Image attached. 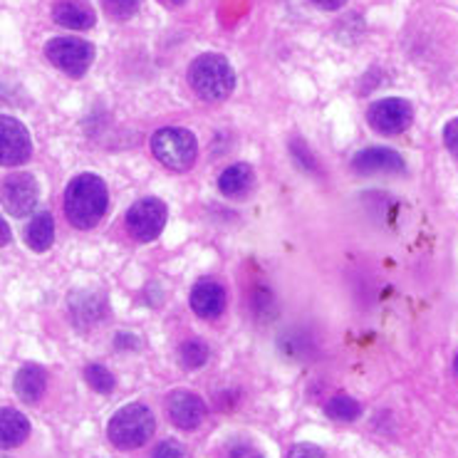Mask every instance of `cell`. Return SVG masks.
Returning <instances> with one entry per match:
<instances>
[{
	"label": "cell",
	"mask_w": 458,
	"mask_h": 458,
	"mask_svg": "<svg viewBox=\"0 0 458 458\" xmlns=\"http://www.w3.org/2000/svg\"><path fill=\"white\" fill-rule=\"evenodd\" d=\"M25 241L30 245L35 253H45L55 241V221L53 214L47 208H38L35 216L30 218V224L25 228Z\"/></svg>",
	"instance_id": "15"
},
{
	"label": "cell",
	"mask_w": 458,
	"mask_h": 458,
	"mask_svg": "<svg viewBox=\"0 0 458 458\" xmlns=\"http://www.w3.org/2000/svg\"><path fill=\"white\" fill-rule=\"evenodd\" d=\"M352 166L360 171V174H374V171H389V174H396V171H404V159H402L394 149H386V147H369V149L357 151Z\"/></svg>",
	"instance_id": "12"
},
{
	"label": "cell",
	"mask_w": 458,
	"mask_h": 458,
	"mask_svg": "<svg viewBox=\"0 0 458 458\" xmlns=\"http://www.w3.org/2000/svg\"><path fill=\"white\" fill-rule=\"evenodd\" d=\"M85 382L95 389L97 394H109L114 389V384H117L112 372H109L107 367H102V364H87Z\"/></svg>",
	"instance_id": "20"
},
{
	"label": "cell",
	"mask_w": 458,
	"mask_h": 458,
	"mask_svg": "<svg viewBox=\"0 0 458 458\" xmlns=\"http://www.w3.org/2000/svg\"><path fill=\"white\" fill-rule=\"evenodd\" d=\"M310 3H315L318 8H325V11H340L347 0H310Z\"/></svg>",
	"instance_id": "25"
},
{
	"label": "cell",
	"mask_w": 458,
	"mask_h": 458,
	"mask_svg": "<svg viewBox=\"0 0 458 458\" xmlns=\"http://www.w3.org/2000/svg\"><path fill=\"white\" fill-rule=\"evenodd\" d=\"M189 82L193 92L206 102H224L235 87V72L224 55L206 53L189 67Z\"/></svg>",
	"instance_id": "2"
},
{
	"label": "cell",
	"mask_w": 458,
	"mask_h": 458,
	"mask_svg": "<svg viewBox=\"0 0 458 458\" xmlns=\"http://www.w3.org/2000/svg\"><path fill=\"white\" fill-rule=\"evenodd\" d=\"M159 3H164V5H171V8H176V5H183L186 0H159Z\"/></svg>",
	"instance_id": "28"
},
{
	"label": "cell",
	"mask_w": 458,
	"mask_h": 458,
	"mask_svg": "<svg viewBox=\"0 0 458 458\" xmlns=\"http://www.w3.org/2000/svg\"><path fill=\"white\" fill-rule=\"evenodd\" d=\"M288 458H327V456H325V451H322V448L312 446V444H298V446L290 448Z\"/></svg>",
	"instance_id": "24"
},
{
	"label": "cell",
	"mask_w": 458,
	"mask_h": 458,
	"mask_svg": "<svg viewBox=\"0 0 458 458\" xmlns=\"http://www.w3.org/2000/svg\"><path fill=\"white\" fill-rule=\"evenodd\" d=\"M444 144H446V149L458 159V117L451 119L446 127H444Z\"/></svg>",
	"instance_id": "23"
},
{
	"label": "cell",
	"mask_w": 458,
	"mask_h": 458,
	"mask_svg": "<svg viewBox=\"0 0 458 458\" xmlns=\"http://www.w3.org/2000/svg\"><path fill=\"white\" fill-rule=\"evenodd\" d=\"M107 183L97 174H80L64 189V214L80 231L95 228L107 211Z\"/></svg>",
	"instance_id": "1"
},
{
	"label": "cell",
	"mask_w": 458,
	"mask_h": 458,
	"mask_svg": "<svg viewBox=\"0 0 458 458\" xmlns=\"http://www.w3.org/2000/svg\"><path fill=\"white\" fill-rule=\"evenodd\" d=\"M0 228H3V245L11 241V228H8V224H5V218H3V224H0Z\"/></svg>",
	"instance_id": "27"
},
{
	"label": "cell",
	"mask_w": 458,
	"mask_h": 458,
	"mask_svg": "<svg viewBox=\"0 0 458 458\" xmlns=\"http://www.w3.org/2000/svg\"><path fill=\"white\" fill-rule=\"evenodd\" d=\"M179 362L186 369H201L203 364L208 362V347L199 340L183 342L182 347H179Z\"/></svg>",
	"instance_id": "19"
},
{
	"label": "cell",
	"mask_w": 458,
	"mask_h": 458,
	"mask_svg": "<svg viewBox=\"0 0 458 458\" xmlns=\"http://www.w3.org/2000/svg\"><path fill=\"white\" fill-rule=\"evenodd\" d=\"M154 414L147 404H127L119 409L117 414L109 419L107 437L114 446L131 451V448L144 446L154 434Z\"/></svg>",
	"instance_id": "3"
},
{
	"label": "cell",
	"mask_w": 458,
	"mask_h": 458,
	"mask_svg": "<svg viewBox=\"0 0 458 458\" xmlns=\"http://www.w3.org/2000/svg\"><path fill=\"white\" fill-rule=\"evenodd\" d=\"M191 310L203 318V320H214L225 310V290L221 283H216L211 277L199 280L191 290Z\"/></svg>",
	"instance_id": "11"
},
{
	"label": "cell",
	"mask_w": 458,
	"mask_h": 458,
	"mask_svg": "<svg viewBox=\"0 0 458 458\" xmlns=\"http://www.w3.org/2000/svg\"><path fill=\"white\" fill-rule=\"evenodd\" d=\"M28 437H30V421L21 411L5 406L0 411V438H3V448L21 446Z\"/></svg>",
	"instance_id": "16"
},
{
	"label": "cell",
	"mask_w": 458,
	"mask_h": 458,
	"mask_svg": "<svg viewBox=\"0 0 458 458\" xmlns=\"http://www.w3.org/2000/svg\"><path fill=\"white\" fill-rule=\"evenodd\" d=\"M53 18L67 30H87L95 25V13L80 0H60L53 8Z\"/></svg>",
	"instance_id": "14"
},
{
	"label": "cell",
	"mask_w": 458,
	"mask_h": 458,
	"mask_svg": "<svg viewBox=\"0 0 458 458\" xmlns=\"http://www.w3.org/2000/svg\"><path fill=\"white\" fill-rule=\"evenodd\" d=\"M218 189L228 199H241L253 189V169L248 164H233L221 174L218 179Z\"/></svg>",
	"instance_id": "17"
},
{
	"label": "cell",
	"mask_w": 458,
	"mask_h": 458,
	"mask_svg": "<svg viewBox=\"0 0 458 458\" xmlns=\"http://www.w3.org/2000/svg\"><path fill=\"white\" fill-rule=\"evenodd\" d=\"M38 182L30 174H11L3 179V208L15 218H22L38 206Z\"/></svg>",
	"instance_id": "7"
},
{
	"label": "cell",
	"mask_w": 458,
	"mask_h": 458,
	"mask_svg": "<svg viewBox=\"0 0 458 458\" xmlns=\"http://www.w3.org/2000/svg\"><path fill=\"white\" fill-rule=\"evenodd\" d=\"M151 154L171 171H189L199 154V144L189 129L164 127L151 137Z\"/></svg>",
	"instance_id": "4"
},
{
	"label": "cell",
	"mask_w": 458,
	"mask_h": 458,
	"mask_svg": "<svg viewBox=\"0 0 458 458\" xmlns=\"http://www.w3.org/2000/svg\"><path fill=\"white\" fill-rule=\"evenodd\" d=\"M231 458H260L256 454V451H253V448H248V446H238L233 451V456Z\"/></svg>",
	"instance_id": "26"
},
{
	"label": "cell",
	"mask_w": 458,
	"mask_h": 458,
	"mask_svg": "<svg viewBox=\"0 0 458 458\" xmlns=\"http://www.w3.org/2000/svg\"><path fill=\"white\" fill-rule=\"evenodd\" d=\"M454 369H456V374H458V354H456V360H454Z\"/></svg>",
	"instance_id": "29"
},
{
	"label": "cell",
	"mask_w": 458,
	"mask_h": 458,
	"mask_svg": "<svg viewBox=\"0 0 458 458\" xmlns=\"http://www.w3.org/2000/svg\"><path fill=\"white\" fill-rule=\"evenodd\" d=\"M325 411H327V416L335 419V421H354L357 416L362 414V404L354 402V399L347 394H337L332 396L330 402L325 404Z\"/></svg>",
	"instance_id": "18"
},
{
	"label": "cell",
	"mask_w": 458,
	"mask_h": 458,
	"mask_svg": "<svg viewBox=\"0 0 458 458\" xmlns=\"http://www.w3.org/2000/svg\"><path fill=\"white\" fill-rule=\"evenodd\" d=\"M45 57L64 75L82 77L95 60V47L82 38H55L45 45Z\"/></svg>",
	"instance_id": "5"
},
{
	"label": "cell",
	"mask_w": 458,
	"mask_h": 458,
	"mask_svg": "<svg viewBox=\"0 0 458 458\" xmlns=\"http://www.w3.org/2000/svg\"><path fill=\"white\" fill-rule=\"evenodd\" d=\"M367 119L377 131L382 134H399L404 131L411 119H414V109L406 99H399V97H386V99H379L374 102L369 112H367Z\"/></svg>",
	"instance_id": "8"
},
{
	"label": "cell",
	"mask_w": 458,
	"mask_h": 458,
	"mask_svg": "<svg viewBox=\"0 0 458 458\" xmlns=\"http://www.w3.org/2000/svg\"><path fill=\"white\" fill-rule=\"evenodd\" d=\"M32 141L25 124L18 119L5 117L0 119V164L3 166H18L30 159Z\"/></svg>",
	"instance_id": "9"
},
{
	"label": "cell",
	"mask_w": 458,
	"mask_h": 458,
	"mask_svg": "<svg viewBox=\"0 0 458 458\" xmlns=\"http://www.w3.org/2000/svg\"><path fill=\"white\" fill-rule=\"evenodd\" d=\"M45 386H47V374L40 364H22L15 374V382H13L15 394L21 396L25 404L40 402V396L45 394Z\"/></svg>",
	"instance_id": "13"
},
{
	"label": "cell",
	"mask_w": 458,
	"mask_h": 458,
	"mask_svg": "<svg viewBox=\"0 0 458 458\" xmlns=\"http://www.w3.org/2000/svg\"><path fill=\"white\" fill-rule=\"evenodd\" d=\"M166 411H169L171 421L179 428H186V431L199 428L203 419H206V404H203V399H199L191 392H183V389L171 392L169 399H166Z\"/></svg>",
	"instance_id": "10"
},
{
	"label": "cell",
	"mask_w": 458,
	"mask_h": 458,
	"mask_svg": "<svg viewBox=\"0 0 458 458\" xmlns=\"http://www.w3.org/2000/svg\"><path fill=\"white\" fill-rule=\"evenodd\" d=\"M105 11L112 15V18H119V21H127L134 13L139 11L141 0H102Z\"/></svg>",
	"instance_id": "21"
},
{
	"label": "cell",
	"mask_w": 458,
	"mask_h": 458,
	"mask_svg": "<svg viewBox=\"0 0 458 458\" xmlns=\"http://www.w3.org/2000/svg\"><path fill=\"white\" fill-rule=\"evenodd\" d=\"M151 458H189V456H186V448H183L179 441L166 438V441H161L159 446L154 448Z\"/></svg>",
	"instance_id": "22"
},
{
	"label": "cell",
	"mask_w": 458,
	"mask_h": 458,
	"mask_svg": "<svg viewBox=\"0 0 458 458\" xmlns=\"http://www.w3.org/2000/svg\"><path fill=\"white\" fill-rule=\"evenodd\" d=\"M166 225V206L159 199H141L127 211V231L139 243H149Z\"/></svg>",
	"instance_id": "6"
}]
</instances>
